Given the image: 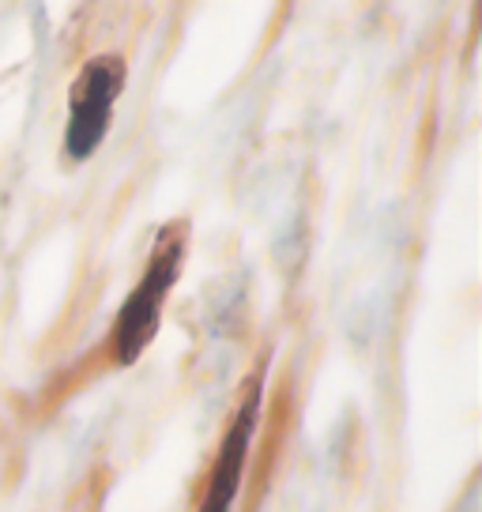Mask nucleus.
Returning <instances> with one entry per match:
<instances>
[{
    "instance_id": "nucleus-2",
    "label": "nucleus",
    "mask_w": 482,
    "mask_h": 512,
    "mask_svg": "<svg viewBox=\"0 0 482 512\" xmlns=\"http://www.w3.org/2000/svg\"><path fill=\"white\" fill-rule=\"evenodd\" d=\"M129 64L121 53H98L80 68V76L68 91V128L65 151L72 162L91 159L106 140L113 117V98L125 91Z\"/></svg>"
},
{
    "instance_id": "nucleus-1",
    "label": "nucleus",
    "mask_w": 482,
    "mask_h": 512,
    "mask_svg": "<svg viewBox=\"0 0 482 512\" xmlns=\"http://www.w3.org/2000/svg\"><path fill=\"white\" fill-rule=\"evenodd\" d=\"M185 245H189V226L185 223H170L155 241L140 283H136L129 302L121 305V313L113 320L110 358L117 366H132L144 354L147 343L155 339V332H159L162 302H166V294H170L177 272L185 264Z\"/></svg>"
},
{
    "instance_id": "nucleus-3",
    "label": "nucleus",
    "mask_w": 482,
    "mask_h": 512,
    "mask_svg": "<svg viewBox=\"0 0 482 512\" xmlns=\"http://www.w3.org/2000/svg\"><path fill=\"white\" fill-rule=\"evenodd\" d=\"M257 411H260V381H253L245 403L238 407V415L226 430V441L219 448V460H215V471H211L208 494L200 501V512H230L234 505V494H238L241 471H245V456H249V441H253V430H257Z\"/></svg>"
}]
</instances>
